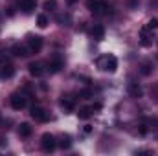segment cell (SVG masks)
Listing matches in <instances>:
<instances>
[{
    "instance_id": "obj_1",
    "label": "cell",
    "mask_w": 158,
    "mask_h": 156,
    "mask_svg": "<svg viewBox=\"0 0 158 156\" xmlns=\"http://www.w3.org/2000/svg\"><path fill=\"white\" fill-rule=\"evenodd\" d=\"M98 68L103 70V72H109V74H114L118 70V59L114 55H101L98 59Z\"/></svg>"
},
{
    "instance_id": "obj_2",
    "label": "cell",
    "mask_w": 158,
    "mask_h": 156,
    "mask_svg": "<svg viewBox=\"0 0 158 156\" xmlns=\"http://www.w3.org/2000/svg\"><path fill=\"white\" fill-rule=\"evenodd\" d=\"M86 7L96 15H107L110 11V6L103 0H86Z\"/></svg>"
},
{
    "instance_id": "obj_3",
    "label": "cell",
    "mask_w": 158,
    "mask_h": 156,
    "mask_svg": "<svg viewBox=\"0 0 158 156\" xmlns=\"http://www.w3.org/2000/svg\"><path fill=\"white\" fill-rule=\"evenodd\" d=\"M40 147H42L44 153H53L55 147H57V142H55V138H53L50 132H46V134H42V138H40Z\"/></svg>"
},
{
    "instance_id": "obj_4",
    "label": "cell",
    "mask_w": 158,
    "mask_h": 156,
    "mask_svg": "<svg viewBox=\"0 0 158 156\" xmlns=\"http://www.w3.org/2000/svg\"><path fill=\"white\" fill-rule=\"evenodd\" d=\"M42 44H44V40H42V37H39V35H30L28 40H26V46L30 48L31 53H39L40 50H42Z\"/></svg>"
},
{
    "instance_id": "obj_5",
    "label": "cell",
    "mask_w": 158,
    "mask_h": 156,
    "mask_svg": "<svg viewBox=\"0 0 158 156\" xmlns=\"http://www.w3.org/2000/svg\"><path fill=\"white\" fill-rule=\"evenodd\" d=\"M63 66H64V61H63L61 55H53V57L48 61V72H50V74H57V72H61Z\"/></svg>"
},
{
    "instance_id": "obj_6",
    "label": "cell",
    "mask_w": 158,
    "mask_h": 156,
    "mask_svg": "<svg viewBox=\"0 0 158 156\" xmlns=\"http://www.w3.org/2000/svg\"><path fill=\"white\" fill-rule=\"evenodd\" d=\"M15 76V66L7 61H2L0 63V77L2 79H11Z\"/></svg>"
},
{
    "instance_id": "obj_7",
    "label": "cell",
    "mask_w": 158,
    "mask_h": 156,
    "mask_svg": "<svg viewBox=\"0 0 158 156\" xmlns=\"http://www.w3.org/2000/svg\"><path fill=\"white\" fill-rule=\"evenodd\" d=\"M9 103L15 110H22L26 107V97H24V94H13L9 97Z\"/></svg>"
},
{
    "instance_id": "obj_8",
    "label": "cell",
    "mask_w": 158,
    "mask_h": 156,
    "mask_svg": "<svg viewBox=\"0 0 158 156\" xmlns=\"http://www.w3.org/2000/svg\"><path fill=\"white\" fill-rule=\"evenodd\" d=\"M59 105H61L66 112H72V110L76 109V97H72V96H61Z\"/></svg>"
},
{
    "instance_id": "obj_9",
    "label": "cell",
    "mask_w": 158,
    "mask_h": 156,
    "mask_svg": "<svg viewBox=\"0 0 158 156\" xmlns=\"http://www.w3.org/2000/svg\"><path fill=\"white\" fill-rule=\"evenodd\" d=\"M153 30H149V28H142L140 30V42H142V46H151L153 44V33H151Z\"/></svg>"
},
{
    "instance_id": "obj_10",
    "label": "cell",
    "mask_w": 158,
    "mask_h": 156,
    "mask_svg": "<svg viewBox=\"0 0 158 156\" xmlns=\"http://www.w3.org/2000/svg\"><path fill=\"white\" fill-rule=\"evenodd\" d=\"M31 117L35 119V121H40V123H44V121H48V112L42 109V107H33L31 109Z\"/></svg>"
},
{
    "instance_id": "obj_11",
    "label": "cell",
    "mask_w": 158,
    "mask_h": 156,
    "mask_svg": "<svg viewBox=\"0 0 158 156\" xmlns=\"http://www.w3.org/2000/svg\"><path fill=\"white\" fill-rule=\"evenodd\" d=\"M11 53H13L15 57H28L31 51H30V48H28V46H24V44H13Z\"/></svg>"
},
{
    "instance_id": "obj_12",
    "label": "cell",
    "mask_w": 158,
    "mask_h": 156,
    "mask_svg": "<svg viewBox=\"0 0 158 156\" xmlns=\"http://www.w3.org/2000/svg\"><path fill=\"white\" fill-rule=\"evenodd\" d=\"M127 92H129V96H131V97H136V99L143 96V90H142V86H140L138 83H129Z\"/></svg>"
},
{
    "instance_id": "obj_13",
    "label": "cell",
    "mask_w": 158,
    "mask_h": 156,
    "mask_svg": "<svg viewBox=\"0 0 158 156\" xmlns=\"http://www.w3.org/2000/svg\"><path fill=\"white\" fill-rule=\"evenodd\" d=\"M90 35H92V39L94 40H103L105 39V28H103L101 24H96V26H92Z\"/></svg>"
},
{
    "instance_id": "obj_14",
    "label": "cell",
    "mask_w": 158,
    "mask_h": 156,
    "mask_svg": "<svg viewBox=\"0 0 158 156\" xmlns=\"http://www.w3.org/2000/svg\"><path fill=\"white\" fill-rule=\"evenodd\" d=\"M28 72H30V76H33V77H40V76L44 74V68H42L40 63H30V64H28Z\"/></svg>"
},
{
    "instance_id": "obj_15",
    "label": "cell",
    "mask_w": 158,
    "mask_h": 156,
    "mask_svg": "<svg viewBox=\"0 0 158 156\" xmlns=\"http://www.w3.org/2000/svg\"><path fill=\"white\" fill-rule=\"evenodd\" d=\"M31 132H33V127L30 123H20L19 125V136L28 138V136H31Z\"/></svg>"
},
{
    "instance_id": "obj_16",
    "label": "cell",
    "mask_w": 158,
    "mask_h": 156,
    "mask_svg": "<svg viewBox=\"0 0 158 156\" xmlns=\"http://www.w3.org/2000/svg\"><path fill=\"white\" fill-rule=\"evenodd\" d=\"M37 6V0H20V9L24 13H31Z\"/></svg>"
},
{
    "instance_id": "obj_17",
    "label": "cell",
    "mask_w": 158,
    "mask_h": 156,
    "mask_svg": "<svg viewBox=\"0 0 158 156\" xmlns=\"http://www.w3.org/2000/svg\"><path fill=\"white\" fill-rule=\"evenodd\" d=\"M57 145H59L61 149H70V147H72V138H70L68 134H63V136L59 138Z\"/></svg>"
},
{
    "instance_id": "obj_18",
    "label": "cell",
    "mask_w": 158,
    "mask_h": 156,
    "mask_svg": "<svg viewBox=\"0 0 158 156\" xmlns=\"http://www.w3.org/2000/svg\"><path fill=\"white\" fill-rule=\"evenodd\" d=\"M94 114V110H92V107H81L79 109V112H77V116L79 119H88V117Z\"/></svg>"
},
{
    "instance_id": "obj_19",
    "label": "cell",
    "mask_w": 158,
    "mask_h": 156,
    "mask_svg": "<svg viewBox=\"0 0 158 156\" xmlns=\"http://www.w3.org/2000/svg\"><path fill=\"white\" fill-rule=\"evenodd\" d=\"M57 7V0H44V9L46 11H53Z\"/></svg>"
},
{
    "instance_id": "obj_20",
    "label": "cell",
    "mask_w": 158,
    "mask_h": 156,
    "mask_svg": "<svg viewBox=\"0 0 158 156\" xmlns=\"http://www.w3.org/2000/svg\"><path fill=\"white\" fill-rule=\"evenodd\" d=\"M37 26H39V28H46V26H48V17H46V15H39V17H37Z\"/></svg>"
},
{
    "instance_id": "obj_21",
    "label": "cell",
    "mask_w": 158,
    "mask_h": 156,
    "mask_svg": "<svg viewBox=\"0 0 158 156\" xmlns=\"http://www.w3.org/2000/svg\"><path fill=\"white\" fill-rule=\"evenodd\" d=\"M145 28H149V30H156L158 28V18H151V20L145 24Z\"/></svg>"
},
{
    "instance_id": "obj_22",
    "label": "cell",
    "mask_w": 158,
    "mask_h": 156,
    "mask_svg": "<svg viewBox=\"0 0 158 156\" xmlns=\"http://www.w3.org/2000/svg\"><path fill=\"white\" fill-rule=\"evenodd\" d=\"M138 4H140V0H127L129 9H136V7H138Z\"/></svg>"
},
{
    "instance_id": "obj_23",
    "label": "cell",
    "mask_w": 158,
    "mask_h": 156,
    "mask_svg": "<svg viewBox=\"0 0 158 156\" xmlns=\"http://www.w3.org/2000/svg\"><path fill=\"white\" fill-rule=\"evenodd\" d=\"M140 72H142V74H143V76H149V74H151V64H143V66H142V70H140Z\"/></svg>"
},
{
    "instance_id": "obj_24",
    "label": "cell",
    "mask_w": 158,
    "mask_h": 156,
    "mask_svg": "<svg viewBox=\"0 0 158 156\" xmlns=\"http://www.w3.org/2000/svg\"><path fill=\"white\" fill-rule=\"evenodd\" d=\"M88 96H92V92H90V90H81V92H79V97H83V99H86Z\"/></svg>"
},
{
    "instance_id": "obj_25",
    "label": "cell",
    "mask_w": 158,
    "mask_h": 156,
    "mask_svg": "<svg viewBox=\"0 0 158 156\" xmlns=\"http://www.w3.org/2000/svg\"><path fill=\"white\" fill-rule=\"evenodd\" d=\"M92 110L96 112V110H101V105L99 103H96V105H92Z\"/></svg>"
},
{
    "instance_id": "obj_26",
    "label": "cell",
    "mask_w": 158,
    "mask_h": 156,
    "mask_svg": "<svg viewBox=\"0 0 158 156\" xmlns=\"http://www.w3.org/2000/svg\"><path fill=\"white\" fill-rule=\"evenodd\" d=\"M83 130H85V132H86V134H88V132H90V130H92V127H90V125H85V129H83Z\"/></svg>"
},
{
    "instance_id": "obj_27",
    "label": "cell",
    "mask_w": 158,
    "mask_h": 156,
    "mask_svg": "<svg viewBox=\"0 0 158 156\" xmlns=\"http://www.w3.org/2000/svg\"><path fill=\"white\" fill-rule=\"evenodd\" d=\"M68 2H70V4H74V2H76V0H68Z\"/></svg>"
}]
</instances>
